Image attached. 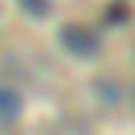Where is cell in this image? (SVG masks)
<instances>
[{"instance_id":"6da1fadb","label":"cell","mask_w":135,"mask_h":135,"mask_svg":"<svg viewBox=\"0 0 135 135\" xmlns=\"http://www.w3.org/2000/svg\"><path fill=\"white\" fill-rule=\"evenodd\" d=\"M64 43H68L71 50H78V54H89V50L96 46V43L89 39V36L82 32V28H68V32H64Z\"/></svg>"},{"instance_id":"7a4b0ae2","label":"cell","mask_w":135,"mask_h":135,"mask_svg":"<svg viewBox=\"0 0 135 135\" xmlns=\"http://www.w3.org/2000/svg\"><path fill=\"white\" fill-rule=\"evenodd\" d=\"M21 4H25L28 14H43V11H46V0H21Z\"/></svg>"}]
</instances>
